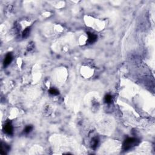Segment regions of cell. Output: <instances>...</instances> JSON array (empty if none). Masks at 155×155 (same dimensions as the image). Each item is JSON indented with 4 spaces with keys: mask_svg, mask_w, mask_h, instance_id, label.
<instances>
[{
    "mask_svg": "<svg viewBox=\"0 0 155 155\" xmlns=\"http://www.w3.org/2000/svg\"><path fill=\"white\" fill-rule=\"evenodd\" d=\"M138 143V140L134 137H130L125 139L123 144V149L124 150H128L135 147Z\"/></svg>",
    "mask_w": 155,
    "mask_h": 155,
    "instance_id": "1",
    "label": "cell"
},
{
    "mask_svg": "<svg viewBox=\"0 0 155 155\" xmlns=\"http://www.w3.org/2000/svg\"><path fill=\"white\" fill-rule=\"evenodd\" d=\"M13 128L10 122H8V123L6 124V125H4V131L6 133L9 135H12L13 131Z\"/></svg>",
    "mask_w": 155,
    "mask_h": 155,
    "instance_id": "2",
    "label": "cell"
},
{
    "mask_svg": "<svg viewBox=\"0 0 155 155\" xmlns=\"http://www.w3.org/2000/svg\"><path fill=\"white\" fill-rule=\"evenodd\" d=\"M12 61V55L11 53H8L5 57V59L4 60V67H7L10 64L11 61Z\"/></svg>",
    "mask_w": 155,
    "mask_h": 155,
    "instance_id": "3",
    "label": "cell"
},
{
    "mask_svg": "<svg viewBox=\"0 0 155 155\" xmlns=\"http://www.w3.org/2000/svg\"><path fill=\"white\" fill-rule=\"evenodd\" d=\"M87 35H88V42L89 43H90V44L93 43L97 39V36L96 35L93 34V33L88 32L87 33Z\"/></svg>",
    "mask_w": 155,
    "mask_h": 155,
    "instance_id": "4",
    "label": "cell"
},
{
    "mask_svg": "<svg viewBox=\"0 0 155 155\" xmlns=\"http://www.w3.org/2000/svg\"><path fill=\"white\" fill-rule=\"evenodd\" d=\"M91 147L93 149H96L99 144V139L96 137H93L91 141Z\"/></svg>",
    "mask_w": 155,
    "mask_h": 155,
    "instance_id": "5",
    "label": "cell"
},
{
    "mask_svg": "<svg viewBox=\"0 0 155 155\" xmlns=\"http://www.w3.org/2000/svg\"><path fill=\"white\" fill-rule=\"evenodd\" d=\"M1 153L5 155L6 154V151H9V147L7 145H6V144H4V145H3V143H1Z\"/></svg>",
    "mask_w": 155,
    "mask_h": 155,
    "instance_id": "6",
    "label": "cell"
},
{
    "mask_svg": "<svg viewBox=\"0 0 155 155\" xmlns=\"http://www.w3.org/2000/svg\"><path fill=\"white\" fill-rule=\"evenodd\" d=\"M30 29L29 27L27 28V29H25V30L23 31V34H22V36H23V38H27V37H28V36L29 35V34H30Z\"/></svg>",
    "mask_w": 155,
    "mask_h": 155,
    "instance_id": "7",
    "label": "cell"
},
{
    "mask_svg": "<svg viewBox=\"0 0 155 155\" xmlns=\"http://www.w3.org/2000/svg\"><path fill=\"white\" fill-rule=\"evenodd\" d=\"M104 101L107 104H110L112 102V96L110 95H107L105 96Z\"/></svg>",
    "mask_w": 155,
    "mask_h": 155,
    "instance_id": "8",
    "label": "cell"
},
{
    "mask_svg": "<svg viewBox=\"0 0 155 155\" xmlns=\"http://www.w3.org/2000/svg\"><path fill=\"white\" fill-rule=\"evenodd\" d=\"M33 129V127L32 125H27L24 130V133L25 134L29 133H30L32 131Z\"/></svg>",
    "mask_w": 155,
    "mask_h": 155,
    "instance_id": "9",
    "label": "cell"
},
{
    "mask_svg": "<svg viewBox=\"0 0 155 155\" xmlns=\"http://www.w3.org/2000/svg\"><path fill=\"white\" fill-rule=\"evenodd\" d=\"M49 93L52 95H58L59 94V91L55 88H51L49 90Z\"/></svg>",
    "mask_w": 155,
    "mask_h": 155,
    "instance_id": "10",
    "label": "cell"
}]
</instances>
